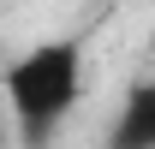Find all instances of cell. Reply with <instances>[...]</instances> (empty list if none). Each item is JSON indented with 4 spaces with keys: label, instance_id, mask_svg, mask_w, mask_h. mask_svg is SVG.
I'll use <instances>...</instances> for the list:
<instances>
[{
    "label": "cell",
    "instance_id": "7a4b0ae2",
    "mask_svg": "<svg viewBox=\"0 0 155 149\" xmlns=\"http://www.w3.org/2000/svg\"><path fill=\"white\" fill-rule=\"evenodd\" d=\"M107 149H155V78H137L125 90L119 119L107 131Z\"/></svg>",
    "mask_w": 155,
    "mask_h": 149
},
{
    "label": "cell",
    "instance_id": "6da1fadb",
    "mask_svg": "<svg viewBox=\"0 0 155 149\" xmlns=\"http://www.w3.org/2000/svg\"><path fill=\"white\" fill-rule=\"evenodd\" d=\"M6 95H12V113H18L24 143L42 149L48 131L78 108L84 95V48L78 42H42L30 54H18L6 66Z\"/></svg>",
    "mask_w": 155,
    "mask_h": 149
}]
</instances>
